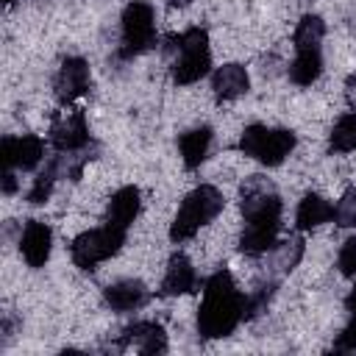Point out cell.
Wrapping results in <instances>:
<instances>
[{
  "mask_svg": "<svg viewBox=\"0 0 356 356\" xmlns=\"http://www.w3.org/2000/svg\"><path fill=\"white\" fill-rule=\"evenodd\" d=\"M337 267L342 275L348 278H356V236H348L339 248V256H337Z\"/></svg>",
  "mask_w": 356,
  "mask_h": 356,
  "instance_id": "obj_27",
  "label": "cell"
},
{
  "mask_svg": "<svg viewBox=\"0 0 356 356\" xmlns=\"http://www.w3.org/2000/svg\"><path fill=\"white\" fill-rule=\"evenodd\" d=\"M245 320V295L236 289L228 270H217L203 281V303L197 312V331L206 339H222Z\"/></svg>",
  "mask_w": 356,
  "mask_h": 356,
  "instance_id": "obj_1",
  "label": "cell"
},
{
  "mask_svg": "<svg viewBox=\"0 0 356 356\" xmlns=\"http://www.w3.org/2000/svg\"><path fill=\"white\" fill-rule=\"evenodd\" d=\"M334 222L339 228H353L356 225V189H348L339 203L334 206Z\"/></svg>",
  "mask_w": 356,
  "mask_h": 356,
  "instance_id": "obj_26",
  "label": "cell"
},
{
  "mask_svg": "<svg viewBox=\"0 0 356 356\" xmlns=\"http://www.w3.org/2000/svg\"><path fill=\"white\" fill-rule=\"evenodd\" d=\"M325 36V22L317 14H303L295 28V50H317Z\"/></svg>",
  "mask_w": 356,
  "mask_h": 356,
  "instance_id": "obj_21",
  "label": "cell"
},
{
  "mask_svg": "<svg viewBox=\"0 0 356 356\" xmlns=\"http://www.w3.org/2000/svg\"><path fill=\"white\" fill-rule=\"evenodd\" d=\"M239 150L250 159H259L264 167H278L295 150V134L286 128H267L253 122L242 131Z\"/></svg>",
  "mask_w": 356,
  "mask_h": 356,
  "instance_id": "obj_4",
  "label": "cell"
},
{
  "mask_svg": "<svg viewBox=\"0 0 356 356\" xmlns=\"http://www.w3.org/2000/svg\"><path fill=\"white\" fill-rule=\"evenodd\" d=\"M3 3H14V0H3Z\"/></svg>",
  "mask_w": 356,
  "mask_h": 356,
  "instance_id": "obj_33",
  "label": "cell"
},
{
  "mask_svg": "<svg viewBox=\"0 0 356 356\" xmlns=\"http://www.w3.org/2000/svg\"><path fill=\"white\" fill-rule=\"evenodd\" d=\"M120 348H134L139 353H164L167 350V334L159 323L153 320H142V323H134L122 331L120 337Z\"/></svg>",
  "mask_w": 356,
  "mask_h": 356,
  "instance_id": "obj_12",
  "label": "cell"
},
{
  "mask_svg": "<svg viewBox=\"0 0 356 356\" xmlns=\"http://www.w3.org/2000/svg\"><path fill=\"white\" fill-rule=\"evenodd\" d=\"M167 3H170V6H175V8H184V6H189L192 0H167Z\"/></svg>",
  "mask_w": 356,
  "mask_h": 356,
  "instance_id": "obj_32",
  "label": "cell"
},
{
  "mask_svg": "<svg viewBox=\"0 0 356 356\" xmlns=\"http://www.w3.org/2000/svg\"><path fill=\"white\" fill-rule=\"evenodd\" d=\"M53 89H56V100L61 106L75 103L89 89V64L83 58H78V56L64 58L61 67H58V72H56Z\"/></svg>",
  "mask_w": 356,
  "mask_h": 356,
  "instance_id": "obj_10",
  "label": "cell"
},
{
  "mask_svg": "<svg viewBox=\"0 0 356 356\" xmlns=\"http://www.w3.org/2000/svg\"><path fill=\"white\" fill-rule=\"evenodd\" d=\"M331 150L334 153L356 150V111H348L337 120V125L331 131Z\"/></svg>",
  "mask_w": 356,
  "mask_h": 356,
  "instance_id": "obj_23",
  "label": "cell"
},
{
  "mask_svg": "<svg viewBox=\"0 0 356 356\" xmlns=\"http://www.w3.org/2000/svg\"><path fill=\"white\" fill-rule=\"evenodd\" d=\"M197 286V273L192 267V261L184 253H175L167 264L164 281H161V295L164 298H175V295H186Z\"/></svg>",
  "mask_w": 356,
  "mask_h": 356,
  "instance_id": "obj_13",
  "label": "cell"
},
{
  "mask_svg": "<svg viewBox=\"0 0 356 356\" xmlns=\"http://www.w3.org/2000/svg\"><path fill=\"white\" fill-rule=\"evenodd\" d=\"M164 53L172 56V81L186 86L200 81L211 70L209 33L203 28H189L184 33H172L164 39Z\"/></svg>",
  "mask_w": 356,
  "mask_h": 356,
  "instance_id": "obj_2",
  "label": "cell"
},
{
  "mask_svg": "<svg viewBox=\"0 0 356 356\" xmlns=\"http://www.w3.org/2000/svg\"><path fill=\"white\" fill-rule=\"evenodd\" d=\"M239 209L245 222H281V195L264 175H248L239 186Z\"/></svg>",
  "mask_w": 356,
  "mask_h": 356,
  "instance_id": "obj_6",
  "label": "cell"
},
{
  "mask_svg": "<svg viewBox=\"0 0 356 356\" xmlns=\"http://www.w3.org/2000/svg\"><path fill=\"white\" fill-rule=\"evenodd\" d=\"M122 245H125V228L106 222L103 228L78 234L70 245V256L81 270H95L100 261L111 259Z\"/></svg>",
  "mask_w": 356,
  "mask_h": 356,
  "instance_id": "obj_5",
  "label": "cell"
},
{
  "mask_svg": "<svg viewBox=\"0 0 356 356\" xmlns=\"http://www.w3.org/2000/svg\"><path fill=\"white\" fill-rule=\"evenodd\" d=\"M103 300L111 306V312H136L139 306H145L147 300V289L142 281L125 278L117 284H108L103 289Z\"/></svg>",
  "mask_w": 356,
  "mask_h": 356,
  "instance_id": "obj_14",
  "label": "cell"
},
{
  "mask_svg": "<svg viewBox=\"0 0 356 356\" xmlns=\"http://www.w3.org/2000/svg\"><path fill=\"white\" fill-rule=\"evenodd\" d=\"M273 295H275V284H261L250 295H245V320L259 317L267 309V303L273 300Z\"/></svg>",
  "mask_w": 356,
  "mask_h": 356,
  "instance_id": "obj_25",
  "label": "cell"
},
{
  "mask_svg": "<svg viewBox=\"0 0 356 356\" xmlns=\"http://www.w3.org/2000/svg\"><path fill=\"white\" fill-rule=\"evenodd\" d=\"M50 145L58 153H72V150L86 147L89 145V125H86L83 111L75 108V111L56 117L50 125Z\"/></svg>",
  "mask_w": 356,
  "mask_h": 356,
  "instance_id": "obj_9",
  "label": "cell"
},
{
  "mask_svg": "<svg viewBox=\"0 0 356 356\" xmlns=\"http://www.w3.org/2000/svg\"><path fill=\"white\" fill-rule=\"evenodd\" d=\"M328 220H334V206H331L323 195L309 192V195L298 203L295 222H298L300 231H312V228H317V225H323V222H328Z\"/></svg>",
  "mask_w": 356,
  "mask_h": 356,
  "instance_id": "obj_18",
  "label": "cell"
},
{
  "mask_svg": "<svg viewBox=\"0 0 356 356\" xmlns=\"http://www.w3.org/2000/svg\"><path fill=\"white\" fill-rule=\"evenodd\" d=\"M211 128L209 125H200V128H192L186 134L178 136V147H181V159H184V167L186 170H195L206 161L209 156V147H211Z\"/></svg>",
  "mask_w": 356,
  "mask_h": 356,
  "instance_id": "obj_17",
  "label": "cell"
},
{
  "mask_svg": "<svg viewBox=\"0 0 356 356\" xmlns=\"http://www.w3.org/2000/svg\"><path fill=\"white\" fill-rule=\"evenodd\" d=\"M334 348L337 350H345V353H353L356 350V317H350V323L342 328V334L337 337Z\"/></svg>",
  "mask_w": 356,
  "mask_h": 356,
  "instance_id": "obj_28",
  "label": "cell"
},
{
  "mask_svg": "<svg viewBox=\"0 0 356 356\" xmlns=\"http://www.w3.org/2000/svg\"><path fill=\"white\" fill-rule=\"evenodd\" d=\"M345 306H348V312H350V317H356V284H353V289H350V295L345 298Z\"/></svg>",
  "mask_w": 356,
  "mask_h": 356,
  "instance_id": "obj_31",
  "label": "cell"
},
{
  "mask_svg": "<svg viewBox=\"0 0 356 356\" xmlns=\"http://www.w3.org/2000/svg\"><path fill=\"white\" fill-rule=\"evenodd\" d=\"M53 250V231L42 220H28L19 234V253L28 261V267H44Z\"/></svg>",
  "mask_w": 356,
  "mask_h": 356,
  "instance_id": "obj_11",
  "label": "cell"
},
{
  "mask_svg": "<svg viewBox=\"0 0 356 356\" xmlns=\"http://www.w3.org/2000/svg\"><path fill=\"white\" fill-rule=\"evenodd\" d=\"M303 239L300 236H289L284 242L273 245V270L275 273H289L298 267V261L303 259Z\"/></svg>",
  "mask_w": 356,
  "mask_h": 356,
  "instance_id": "obj_22",
  "label": "cell"
},
{
  "mask_svg": "<svg viewBox=\"0 0 356 356\" xmlns=\"http://www.w3.org/2000/svg\"><path fill=\"white\" fill-rule=\"evenodd\" d=\"M222 206H225V197H222V192L217 186H211V184L195 186L184 197V203H181V209H178V214H175V220L170 225V239L172 242L192 239L200 231V225L211 222L222 211Z\"/></svg>",
  "mask_w": 356,
  "mask_h": 356,
  "instance_id": "obj_3",
  "label": "cell"
},
{
  "mask_svg": "<svg viewBox=\"0 0 356 356\" xmlns=\"http://www.w3.org/2000/svg\"><path fill=\"white\" fill-rule=\"evenodd\" d=\"M345 100H348V106L356 111V72H350L348 81H345Z\"/></svg>",
  "mask_w": 356,
  "mask_h": 356,
  "instance_id": "obj_30",
  "label": "cell"
},
{
  "mask_svg": "<svg viewBox=\"0 0 356 356\" xmlns=\"http://www.w3.org/2000/svg\"><path fill=\"white\" fill-rule=\"evenodd\" d=\"M17 175H14V170H3V178H0V189H3V195H14L17 192Z\"/></svg>",
  "mask_w": 356,
  "mask_h": 356,
  "instance_id": "obj_29",
  "label": "cell"
},
{
  "mask_svg": "<svg viewBox=\"0 0 356 356\" xmlns=\"http://www.w3.org/2000/svg\"><path fill=\"white\" fill-rule=\"evenodd\" d=\"M3 170H36L44 159V142L33 134L22 136H3L0 142Z\"/></svg>",
  "mask_w": 356,
  "mask_h": 356,
  "instance_id": "obj_8",
  "label": "cell"
},
{
  "mask_svg": "<svg viewBox=\"0 0 356 356\" xmlns=\"http://www.w3.org/2000/svg\"><path fill=\"white\" fill-rule=\"evenodd\" d=\"M211 89L220 100H236L250 89L248 70L242 64H222L211 75Z\"/></svg>",
  "mask_w": 356,
  "mask_h": 356,
  "instance_id": "obj_15",
  "label": "cell"
},
{
  "mask_svg": "<svg viewBox=\"0 0 356 356\" xmlns=\"http://www.w3.org/2000/svg\"><path fill=\"white\" fill-rule=\"evenodd\" d=\"M139 209H142V195H139V189H136V186H122V189H117V192L111 195V200H108V217H106V222H111V225L128 231V225L136 220Z\"/></svg>",
  "mask_w": 356,
  "mask_h": 356,
  "instance_id": "obj_16",
  "label": "cell"
},
{
  "mask_svg": "<svg viewBox=\"0 0 356 356\" xmlns=\"http://www.w3.org/2000/svg\"><path fill=\"white\" fill-rule=\"evenodd\" d=\"M61 175H58V170H56V164L50 161L39 175H36V181H33V186L28 189V203H33V206H39V203H44L50 195H53V186H56V181H58Z\"/></svg>",
  "mask_w": 356,
  "mask_h": 356,
  "instance_id": "obj_24",
  "label": "cell"
},
{
  "mask_svg": "<svg viewBox=\"0 0 356 356\" xmlns=\"http://www.w3.org/2000/svg\"><path fill=\"white\" fill-rule=\"evenodd\" d=\"M153 6L145 0H134L122 11V47L120 58H136L145 50L156 44V28H153Z\"/></svg>",
  "mask_w": 356,
  "mask_h": 356,
  "instance_id": "obj_7",
  "label": "cell"
},
{
  "mask_svg": "<svg viewBox=\"0 0 356 356\" xmlns=\"http://www.w3.org/2000/svg\"><path fill=\"white\" fill-rule=\"evenodd\" d=\"M278 228H281V222H245L239 248L248 256H261V253L273 250L275 236H278Z\"/></svg>",
  "mask_w": 356,
  "mask_h": 356,
  "instance_id": "obj_19",
  "label": "cell"
},
{
  "mask_svg": "<svg viewBox=\"0 0 356 356\" xmlns=\"http://www.w3.org/2000/svg\"><path fill=\"white\" fill-rule=\"evenodd\" d=\"M323 72V53L317 50H295V61L289 64V81L298 86H312Z\"/></svg>",
  "mask_w": 356,
  "mask_h": 356,
  "instance_id": "obj_20",
  "label": "cell"
}]
</instances>
